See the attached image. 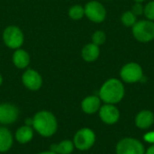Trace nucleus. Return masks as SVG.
I'll use <instances>...</instances> for the list:
<instances>
[{
  "label": "nucleus",
  "mask_w": 154,
  "mask_h": 154,
  "mask_svg": "<svg viewBox=\"0 0 154 154\" xmlns=\"http://www.w3.org/2000/svg\"><path fill=\"white\" fill-rule=\"evenodd\" d=\"M32 128L39 135L49 138L58 131V120L50 111L42 110L32 116Z\"/></svg>",
  "instance_id": "nucleus-1"
},
{
  "label": "nucleus",
  "mask_w": 154,
  "mask_h": 154,
  "mask_svg": "<svg viewBox=\"0 0 154 154\" xmlns=\"http://www.w3.org/2000/svg\"><path fill=\"white\" fill-rule=\"evenodd\" d=\"M125 97V87L117 79H109L101 87L99 97L106 104L115 105L119 103Z\"/></svg>",
  "instance_id": "nucleus-2"
},
{
  "label": "nucleus",
  "mask_w": 154,
  "mask_h": 154,
  "mask_svg": "<svg viewBox=\"0 0 154 154\" xmlns=\"http://www.w3.org/2000/svg\"><path fill=\"white\" fill-rule=\"evenodd\" d=\"M134 37L141 42H149L154 40V22L150 20L137 21L133 26Z\"/></svg>",
  "instance_id": "nucleus-3"
},
{
  "label": "nucleus",
  "mask_w": 154,
  "mask_h": 154,
  "mask_svg": "<svg viewBox=\"0 0 154 154\" xmlns=\"http://www.w3.org/2000/svg\"><path fill=\"white\" fill-rule=\"evenodd\" d=\"M73 143L79 151H88L93 147L96 143V134L90 128H81L74 135Z\"/></svg>",
  "instance_id": "nucleus-4"
},
{
  "label": "nucleus",
  "mask_w": 154,
  "mask_h": 154,
  "mask_svg": "<svg viewBox=\"0 0 154 154\" xmlns=\"http://www.w3.org/2000/svg\"><path fill=\"white\" fill-rule=\"evenodd\" d=\"M121 79L126 83H136L142 81L143 78V71L136 62H129L123 66L120 71Z\"/></svg>",
  "instance_id": "nucleus-5"
},
{
  "label": "nucleus",
  "mask_w": 154,
  "mask_h": 154,
  "mask_svg": "<svg viewBox=\"0 0 154 154\" xmlns=\"http://www.w3.org/2000/svg\"><path fill=\"white\" fill-rule=\"evenodd\" d=\"M116 154H144L143 143L134 138H124L116 145Z\"/></svg>",
  "instance_id": "nucleus-6"
},
{
  "label": "nucleus",
  "mask_w": 154,
  "mask_h": 154,
  "mask_svg": "<svg viewBox=\"0 0 154 154\" xmlns=\"http://www.w3.org/2000/svg\"><path fill=\"white\" fill-rule=\"evenodd\" d=\"M87 17L94 23H102L106 16V10L104 5L97 1L88 3L84 8Z\"/></svg>",
  "instance_id": "nucleus-7"
},
{
  "label": "nucleus",
  "mask_w": 154,
  "mask_h": 154,
  "mask_svg": "<svg viewBox=\"0 0 154 154\" xmlns=\"http://www.w3.org/2000/svg\"><path fill=\"white\" fill-rule=\"evenodd\" d=\"M19 117L18 108L10 103L0 104V124L8 125L15 123Z\"/></svg>",
  "instance_id": "nucleus-8"
},
{
  "label": "nucleus",
  "mask_w": 154,
  "mask_h": 154,
  "mask_svg": "<svg viewBox=\"0 0 154 154\" xmlns=\"http://www.w3.org/2000/svg\"><path fill=\"white\" fill-rule=\"evenodd\" d=\"M4 41L9 48H19L23 42V32L15 26H9L4 32Z\"/></svg>",
  "instance_id": "nucleus-9"
},
{
  "label": "nucleus",
  "mask_w": 154,
  "mask_h": 154,
  "mask_svg": "<svg viewBox=\"0 0 154 154\" xmlns=\"http://www.w3.org/2000/svg\"><path fill=\"white\" fill-rule=\"evenodd\" d=\"M98 112L100 119L107 125H114L120 118L119 110L116 106L111 104H106L104 106H101Z\"/></svg>",
  "instance_id": "nucleus-10"
},
{
  "label": "nucleus",
  "mask_w": 154,
  "mask_h": 154,
  "mask_svg": "<svg viewBox=\"0 0 154 154\" xmlns=\"http://www.w3.org/2000/svg\"><path fill=\"white\" fill-rule=\"evenodd\" d=\"M23 83L30 90L36 91L40 89L42 84V79L41 75L33 69L26 70L23 75Z\"/></svg>",
  "instance_id": "nucleus-11"
},
{
  "label": "nucleus",
  "mask_w": 154,
  "mask_h": 154,
  "mask_svg": "<svg viewBox=\"0 0 154 154\" xmlns=\"http://www.w3.org/2000/svg\"><path fill=\"white\" fill-rule=\"evenodd\" d=\"M101 107V99L97 96H88L81 102V109L85 114L93 115L99 111Z\"/></svg>",
  "instance_id": "nucleus-12"
},
{
  "label": "nucleus",
  "mask_w": 154,
  "mask_h": 154,
  "mask_svg": "<svg viewBox=\"0 0 154 154\" xmlns=\"http://www.w3.org/2000/svg\"><path fill=\"white\" fill-rule=\"evenodd\" d=\"M33 135H34L33 128L32 126L23 125L15 131L14 139L20 144H26L29 143L33 139Z\"/></svg>",
  "instance_id": "nucleus-13"
},
{
  "label": "nucleus",
  "mask_w": 154,
  "mask_h": 154,
  "mask_svg": "<svg viewBox=\"0 0 154 154\" xmlns=\"http://www.w3.org/2000/svg\"><path fill=\"white\" fill-rule=\"evenodd\" d=\"M14 144V135L5 126H0V152L5 153L11 150Z\"/></svg>",
  "instance_id": "nucleus-14"
},
{
  "label": "nucleus",
  "mask_w": 154,
  "mask_h": 154,
  "mask_svg": "<svg viewBox=\"0 0 154 154\" xmlns=\"http://www.w3.org/2000/svg\"><path fill=\"white\" fill-rule=\"evenodd\" d=\"M153 123L154 115L150 110H143L135 117V125L140 129H148Z\"/></svg>",
  "instance_id": "nucleus-15"
},
{
  "label": "nucleus",
  "mask_w": 154,
  "mask_h": 154,
  "mask_svg": "<svg viewBox=\"0 0 154 154\" xmlns=\"http://www.w3.org/2000/svg\"><path fill=\"white\" fill-rule=\"evenodd\" d=\"M75 149L71 140H62L59 143H53L50 146V150L56 154H71Z\"/></svg>",
  "instance_id": "nucleus-16"
},
{
  "label": "nucleus",
  "mask_w": 154,
  "mask_h": 154,
  "mask_svg": "<svg viewBox=\"0 0 154 154\" xmlns=\"http://www.w3.org/2000/svg\"><path fill=\"white\" fill-rule=\"evenodd\" d=\"M100 53V50H99V46L92 43H88L87 44L83 50H82V58L88 62L94 61L96 60Z\"/></svg>",
  "instance_id": "nucleus-17"
},
{
  "label": "nucleus",
  "mask_w": 154,
  "mask_h": 154,
  "mask_svg": "<svg viewBox=\"0 0 154 154\" xmlns=\"http://www.w3.org/2000/svg\"><path fill=\"white\" fill-rule=\"evenodd\" d=\"M13 61L14 65L19 69H23L28 66L30 62L29 54L23 50H17L13 55Z\"/></svg>",
  "instance_id": "nucleus-18"
},
{
  "label": "nucleus",
  "mask_w": 154,
  "mask_h": 154,
  "mask_svg": "<svg viewBox=\"0 0 154 154\" xmlns=\"http://www.w3.org/2000/svg\"><path fill=\"white\" fill-rule=\"evenodd\" d=\"M121 21L126 27H133L137 22V16L134 15L131 11H126L122 14Z\"/></svg>",
  "instance_id": "nucleus-19"
},
{
  "label": "nucleus",
  "mask_w": 154,
  "mask_h": 154,
  "mask_svg": "<svg viewBox=\"0 0 154 154\" xmlns=\"http://www.w3.org/2000/svg\"><path fill=\"white\" fill-rule=\"evenodd\" d=\"M69 14L72 19L79 20V19L82 18L83 15L85 14V10L81 5H74L69 9Z\"/></svg>",
  "instance_id": "nucleus-20"
},
{
  "label": "nucleus",
  "mask_w": 154,
  "mask_h": 154,
  "mask_svg": "<svg viewBox=\"0 0 154 154\" xmlns=\"http://www.w3.org/2000/svg\"><path fill=\"white\" fill-rule=\"evenodd\" d=\"M106 33L103 31H97L92 35V42L97 46L102 45L106 42Z\"/></svg>",
  "instance_id": "nucleus-21"
},
{
  "label": "nucleus",
  "mask_w": 154,
  "mask_h": 154,
  "mask_svg": "<svg viewBox=\"0 0 154 154\" xmlns=\"http://www.w3.org/2000/svg\"><path fill=\"white\" fill-rule=\"evenodd\" d=\"M143 14L146 16V18L150 21H154V1L149 2L145 6L143 10Z\"/></svg>",
  "instance_id": "nucleus-22"
},
{
  "label": "nucleus",
  "mask_w": 154,
  "mask_h": 154,
  "mask_svg": "<svg viewBox=\"0 0 154 154\" xmlns=\"http://www.w3.org/2000/svg\"><path fill=\"white\" fill-rule=\"evenodd\" d=\"M143 10H144V6L142 5V3H135L133 6H132V9H131V12L136 15V16H139V15H142L143 14Z\"/></svg>",
  "instance_id": "nucleus-23"
},
{
  "label": "nucleus",
  "mask_w": 154,
  "mask_h": 154,
  "mask_svg": "<svg viewBox=\"0 0 154 154\" xmlns=\"http://www.w3.org/2000/svg\"><path fill=\"white\" fill-rule=\"evenodd\" d=\"M144 140L148 143L154 144V132H150L144 135Z\"/></svg>",
  "instance_id": "nucleus-24"
},
{
  "label": "nucleus",
  "mask_w": 154,
  "mask_h": 154,
  "mask_svg": "<svg viewBox=\"0 0 154 154\" xmlns=\"http://www.w3.org/2000/svg\"><path fill=\"white\" fill-rule=\"evenodd\" d=\"M24 125H29V126H32V118H26L25 119V123Z\"/></svg>",
  "instance_id": "nucleus-25"
},
{
  "label": "nucleus",
  "mask_w": 154,
  "mask_h": 154,
  "mask_svg": "<svg viewBox=\"0 0 154 154\" xmlns=\"http://www.w3.org/2000/svg\"><path fill=\"white\" fill-rule=\"evenodd\" d=\"M144 154H154V144H152L150 148H148V150Z\"/></svg>",
  "instance_id": "nucleus-26"
},
{
  "label": "nucleus",
  "mask_w": 154,
  "mask_h": 154,
  "mask_svg": "<svg viewBox=\"0 0 154 154\" xmlns=\"http://www.w3.org/2000/svg\"><path fill=\"white\" fill-rule=\"evenodd\" d=\"M37 154H56L55 152H51V150L50 151H45V152H39V153Z\"/></svg>",
  "instance_id": "nucleus-27"
},
{
  "label": "nucleus",
  "mask_w": 154,
  "mask_h": 154,
  "mask_svg": "<svg viewBox=\"0 0 154 154\" xmlns=\"http://www.w3.org/2000/svg\"><path fill=\"white\" fill-rule=\"evenodd\" d=\"M135 1V3H143V2H144L145 0H134Z\"/></svg>",
  "instance_id": "nucleus-28"
},
{
  "label": "nucleus",
  "mask_w": 154,
  "mask_h": 154,
  "mask_svg": "<svg viewBox=\"0 0 154 154\" xmlns=\"http://www.w3.org/2000/svg\"><path fill=\"white\" fill-rule=\"evenodd\" d=\"M2 82H3V79H2V76L0 75V86H1V84H2Z\"/></svg>",
  "instance_id": "nucleus-29"
},
{
  "label": "nucleus",
  "mask_w": 154,
  "mask_h": 154,
  "mask_svg": "<svg viewBox=\"0 0 154 154\" xmlns=\"http://www.w3.org/2000/svg\"><path fill=\"white\" fill-rule=\"evenodd\" d=\"M0 154H4V153H1V152H0Z\"/></svg>",
  "instance_id": "nucleus-30"
}]
</instances>
